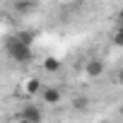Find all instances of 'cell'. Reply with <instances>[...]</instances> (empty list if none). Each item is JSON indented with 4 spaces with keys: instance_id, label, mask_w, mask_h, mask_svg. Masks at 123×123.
<instances>
[{
    "instance_id": "cell-1",
    "label": "cell",
    "mask_w": 123,
    "mask_h": 123,
    "mask_svg": "<svg viewBox=\"0 0 123 123\" xmlns=\"http://www.w3.org/2000/svg\"><path fill=\"white\" fill-rule=\"evenodd\" d=\"M7 53H10V58L17 60V63H29V60H31V48L24 46V43H19L17 39L7 41Z\"/></svg>"
},
{
    "instance_id": "cell-2",
    "label": "cell",
    "mask_w": 123,
    "mask_h": 123,
    "mask_svg": "<svg viewBox=\"0 0 123 123\" xmlns=\"http://www.w3.org/2000/svg\"><path fill=\"white\" fill-rule=\"evenodd\" d=\"M17 118H27V121H31V123H41V109L34 106V104H27V106L19 109Z\"/></svg>"
},
{
    "instance_id": "cell-3",
    "label": "cell",
    "mask_w": 123,
    "mask_h": 123,
    "mask_svg": "<svg viewBox=\"0 0 123 123\" xmlns=\"http://www.w3.org/2000/svg\"><path fill=\"white\" fill-rule=\"evenodd\" d=\"M85 73H87V77H99L104 73V60L101 58H89L87 65H85Z\"/></svg>"
},
{
    "instance_id": "cell-4",
    "label": "cell",
    "mask_w": 123,
    "mask_h": 123,
    "mask_svg": "<svg viewBox=\"0 0 123 123\" xmlns=\"http://www.w3.org/2000/svg\"><path fill=\"white\" fill-rule=\"evenodd\" d=\"M41 97H43V101H46V104H58L60 99H63L60 89H55V87H46V89L41 92Z\"/></svg>"
},
{
    "instance_id": "cell-5",
    "label": "cell",
    "mask_w": 123,
    "mask_h": 123,
    "mask_svg": "<svg viewBox=\"0 0 123 123\" xmlns=\"http://www.w3.org/2000/svg\"><path fill=\"white\" fill-rule=\"evenodd\" d=\"M39 92H43L39 77H34V80H29V82L24 85V94H27V97H34V94H39Z\"/></svg>"
},
{
    "instance_id": "cell-6",
    "label": "cell",
    "mask_w": 123,
    "mask_h": 123,
    "mask_svg": "<svg viewBox=\"0 0 123 123\" xmlns=\"http://www.w3.org/2000/svg\"><path fill=\"white\" fill-rule=\"evenodd\" d=\"M41 65H43L46 73H58V70H60V60L53 58V55H48V58H43V63H41Z\"/></svg>"
},
{
    "instance_id": "cell-7",
    "label": "cell",
    "mask_w": 123,
    "mask_h": 123,
    "mask_svg": "<svg viewBox=\"0 0 123 123\" xmlns=\"http://www.w3.org/2000/svg\"><path fill=\"white\" fill-rule=\"evenodd\" d=\"M73 109H77V111H87V109H89V99L82 97V94L75 97V99H73Z\"/></svg>"
},
{
    "instance_id": "cell-8",
    "label": "cell",
    "mask_w": 123,
    "mask_h": 123,
    "mask_svg": "<svg viewBox=\"0 0 123 123\" xmlns=\"http://www.w3.org/2000/svg\"><path fill=\"white\" fill-rule=\"evenodd\" d=\"M15 39H17L19 43H24V46H29V43H31V34H29V31H19Z\"/></svg>"
},
{
    "instance_id": "cell-9",
    "label": "cell",
    "mask_w": 123,
    "mask_h": 123,
    "mask_svg": "<svg viewBox=\"0 0 123 123\" xmlns=\"http://www.w3.org/2000/svg\"><path fill=\"white\" fill-rule=\"evenodd\" d=\"M36 5H31V3H15V10L17 12H29V10H34Z\"/></svg>"
},
{
    "instance_id": "cell-10",
    "label": "cell",
    "mask_w": 123,
    "mask_h": 123,
    "mask_svg": "<svg viewBox=\"0 0 123 123\" xmlns=\"http://www.w3.org/2000/svg\"><path fill=\"white\" fill-rule=\"evenodd\" d=\"M113 43H116V46H123V27H116V31H113Z\"/></svg>"
},
{
    "instance_id": "cell-11",
    "label": "cell",
    "mask_w": 123,
    "mask_h": 123,
    "mask_svg": "<svg viewBox=\"0 0 123 123\" xmlns=\"http://www.w3.org/2000/svg\"><path fill=\"white\" fill-rule=\"evenodd\" d=\"M116 27H123V7L116 12Z\"/></svg>"
},
{
    "instance_id": "cell-12",
    "label": "cell",
    "mask_w": 123,
    "mask_h": 123,
    "mask_svg": "<svg viewBox=\"0 0 123 123\" xmlns=\"http://www.w3.org/2000/svg\"><path fill=\"white\" fill-rule=\"evenodd\" d=\"M113 80H116V85H123V68L116 73V77H113Z\"/></svg>"
},
{
    "instance_id": "cell-13",
    "label": "cell",
    "mask_w": 123,
    "mask_h": 123,
    "mask_svg": "<svg viewBox=\"0 0 123 123\" xmlns=\"http://www.w3.org/2000/svg\"><path fill=\"white\" fill-rule=\"evenodd\" d=\"M17 123H31V121H27V118H17Z\"/></svg>"
},
{
    "instance_id": "cell-14",
    "label": "cell",
    "mask_w": 123,
    "mask_h": 123,
    "mask_svg": "<svg viewBox=\"0 0 123 123\" xmlns=\"http://www.w3.org/2000/svg\"><path fill=\"white\" fill-rule=\"evenodd\" d=\"M118 116H123V104H121V109H118Z\"/></svg>"
}]
</instances>
